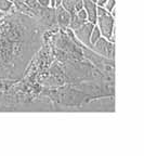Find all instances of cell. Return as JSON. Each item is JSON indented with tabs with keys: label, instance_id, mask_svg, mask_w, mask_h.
Masks as SVG:
<instances>
[{
	"label": "cell",
	"instance_id": "obj_12",
	"mask_svg": "<svg viewBox=\"0 0 144 156\" xmlns=\"http://www.w3.org/2000/svg\"><path fill=\"white\" fill-rule=\"evenodd\" d=\"M12 1H10V0H0V11L8 13L12 10Z\"/></svg>",
	"mask_w": 144,
	"mask_h": 156
},
{
	"label": "cell",
	"instance_id": "obj_22",
	"mask_svg": "<svg viewBox=\"0 0 144 156\" xmlns=\"http://www.w3.org/2000/svg\"><path fill=\"white\" fill-rule=\"evenodd\" d=\"M10 1H12V0H10Z\"/></svg>",
	"mask_w": 144,
	"mask_h": 156
},
{
	"label": "cell",
	"instance_id": "obj_3",
	"mask_svg": "<svg viewBox=\"0 0 144 156\" xmlns=\"http://www.w3.org/2000/svg\"><path fill=\"white\" fill-rule=\"evenodd\" d=\"M78 111L85 112H113L114 111V97L104 95V97L91 98L83 102L78 107Z\"/></svg>",
	"mask_w": 144,
	"mask_h": 156
},
{
	"label": "cell",
	"instance_id": "obj_13",
	"mask_svg": "<svg viewBox=\"0 0 144 156\" xmlns=\"http://www.w3.org/2000/svg\"><path fill=\"white\" fill-rule=\"evenodd\" d=\"M115 5H116V1H115V0H106L102 7L104 8V9L106 10L107 12L111 13L113 10L115 9Z\"/></svg>",
	"mask_w": 144,
	"mask_h": 156
},
{
	"label": "cell",
	"instance_id": "obj_21",
	"mask_svg": "<svg viewBox=\"0 0 144 156\" xmlns=\"http://www.w3.org/2000/svg\"><path fill=\"white\" fill-rule=\"evenodd\" d=\"M91 1H94V2L97 3V0H91Z\"/></svg>",
	"mask_w": 144,
	"mask_h": 156
},
{
	"label": "cell",
	"instance_id": "obj_2",
	"mask_svg": "<svg viewBox=\"0 0 144 156\" xmlns=\"http://www.w3.org/2000/svg\"><path fill=\"white\" fill-rule=\"evenodd\" d=\"M95 25L99 27L102 37L110 39L114 42L115 38V17L107 12L103 7L98 5V12H97V22Z\"/></svg>",
	"mask_w": 144,
	"mask_h": 156
},
{
	"label": "cell",
	"instance_id": "obj_10",
	"mask_svg": "<svg viewBox=\"0 0 144 156\" xmlns=\"http://www.w3.org/2000/svg\"><path fill=\"white\" fill-rule=\"evenodd\" d=\"M60 5H62V7H63L67 12L71 13V14L76 13L75 12V0H63Z\"/></svg>",
	"mask_w": 144,
	"mask_h": 156
},
{
	"label": "cell",
	"instance_id": "obj_7",
	"mask_svg": "<svg viewBox=\"0 0 144 156\" xmlns=\"http://www.w3.org/2000/svg\"><path fill=\"white\" fill-rule=\"evenodd\" d=\"M83 9L87 13L88 22L95 24L97 22V12H98V5L91 0H83Z\"/></svg>",
	"mask_w": 144,
	"mask_h": 156
},
{
	"label": "cell",
	"instance_id": "obj_5",
	"mask_svg": "<svg viewBox=\"0 0 144 156\" xmlns=\"http://www.w3.org/2000/svg\"><path fill=\"white\" fill-rule=\"evenodd\" d=\"M93 26H94L93 23L86 22L79 28L75 29V30H72L74 37H75V39L77 41L90 49H92V44L90 42V36H91V32H92L93 29Z\"/></svg>",
	"mask_w": 144,
	"mask_h": 156
},
{
	"label": "cell",
	"instance_id": "obj_8",
	"mask_svg": "<svg viewBox=\"0 0 144 156\" xmlns=\"http://www.w3.org/2000/svg\"><path fill=\"white\" fill-rule=\"evenodd\" d=\"M12 9L16 12H20L22 14L28 15V16H35L34 10L25 2L24 0H12Z\"/></svg>",
	"mask_w": 144,
	"mask_h": 156
},
{
	"label": "cell",
	"instance_id": "obj_9",
	"mask_svg": "<svg viewBox=\"0 0 144 156\" xmlns=\"http://www.w3.org/2000/svg\"><path fill=\"white\" fill-rule=\"evenodd\" d=\"M87 22H88V21H87ZM83 23H86V21L79 19V17L77 16V14L74 13V14H72V16H71V22H69L68 29H71V30H75V29L79 28Z\"/></svg>",
	"mask_w": 144,
	"mask_h": 156
},
{
	"label": "cell",
	"instance_id": "obj_16",
	"mask_svg": "<svg viewBox=\"0 0 144 156\" xmlns=\"http://www.w3.org/2000/svg\"><path fill=\"white\" fill-rule=\"evenodd\" d=\"M76 14H77V16L79 17V19H81V20H83V21H88L87 20V13H86V11H85V9H81L80 11H78V12H76Z\"/></svg>",
	"mask_w": 144,
	"mask_h": 156
},
{
	"label": "cell",
	"instance_id": "obj_14",
	"mask_svg": "<svg viewBox=\"0 0 144 156\" xmlns=\"http://www.w3.org/2000/svg\"><path fill=\"white\" fill-rule=\"evenodd\" d=\"M83 9V0H75V12Z\"/></svg>",
	"mask_w": 144,
	"mask_h": 156
},
{
	"label": "cell",
	"instance_id": "obj_4",
	"mask_svg": "<svg viewBox=\"0 0 144 156\" xmlns=\"http://www.w3.org/2000/svg\"><path fill=\"white\" fill-rule=\"evenodd\" d=\"M92 50L97 54L103 56V58H108V60H114L115 46L114 42L111 41L110 39L101 37L98 41L92 46Z\"/></svg>",
	"mask_w": 144,
	"mask_h": 156
},
{
	"label": "cell",
	"instance_id": "obj_20",
	"mask_svg": "<svg viewBox=\"0 0 144 156\" xmlns=\"http://www.w3.org/2000/svg\"><path fill=\"white\" fill-rule=\"evenodd\" d=\"M5 12H2V11H0V20H1L3 16H5Z\"/></svg>",
	"mask_w": 144,
	"mask_h": 156
},
{
	"label": "cell",
	"instance_id": "obj_15",
	"mask_svg": "<svg viewBox=\"0 0 144 156\" xmlns=\"http://www.w3.org/2000/svg\"><path fill=\"white\" fill-rule=\"evenodd\" d=\"M24 1L27 3V5H30L33 10H34V13H35V9L39 5H38V2H37V0H24Z\"/></svg>",
	"mask_w": 144,
	"mask_h": 156
},
{
	"label": "cell",
	"instance_id": "obj_18",
	"mask_svg": "<svg viewBox=\"0 0 144 156\" xmlns=\"http://www.w3.org/2000/svg\"><path fill=\"white\" fill-rule=\"evenodd\" d=\"M105 1H106V0H97V5H98L99 7H102Z\"/></svg>",
	"mask_w": 144,
	"mask_h": 156
},
{
	"label": "cell",
	"instance_id": "obj_19",
	"mask_svg": "<svg viewBox=\"0 0 144 156\" xmlns=\"http://www.w3.org/2000/svg\"><path fill=\"white\" fill-rule=\"evenodd\" d=\"M62 1H63V0H54V3H55V5H60Z\"/></svg>",
	"mask_w": 144,
	"mask_h": 156
},
{
	"label": "cell",
	"instance_id": "obj_6",
	"mask_svg": "<svg viewBox=\"0 0 144 156\" xmlns=\"http://www.w3.org/2000/svg\"><path fill=\"white\" fill-rule=\"evenodd\" d=\"M54 9H55V20L58 27L62 30L68 29L72 14L67 12L62 5H55Z\"/></svg>",
	"mask_w": 144,
	"mask_h": 156
},
{
	"label": "cell",
	"instance_id": "obj_1",
	"mask_svg": "<svg viewBox=\"0 0 144 156\" xmlns=\"http://www.w3.org/2000/svg\"><path fill=\"white\" fill-rule=\"evenodd\" d=\"M44 29L35 16L11 10L0 20V79L16 80L42 46Z\"/></svg>",
	"mask_w": 144,
	"mask_h": 156
},
{
	"label": "cell",
	"instance_id": "obj_17",
	"mask_svg": "<svg viewBox=\"0 0 144 156\" xmlns=\"http://www.w3.org/2000/svg\"><path fill=\"white\" fill-rule=\"evenodd\" d=\"M37 2L41 7H51V0H37Z\"/></svg>",
	"mask_w": 144,
	"mask_h": 156
},
{
	"label": "cell",
	"instance_id": "obj_11",
	"mask_svg": "<svg viewBox=\"0 0 144 156\" xmlns=\"http://www.w3.org/2000/svg\"><path fill=\"white\" fill-rule=\"evenodd\" d=\"M102 37V34H101L100 32V29H99V27L97 26V25L94 24V26H93V29H92V32H91V36H90V42L91 44H94L95 42L98 41L99 39Z\"/></svg>",
	"mask_w": 144,
	"mask_h": 156
}]
</instances>
